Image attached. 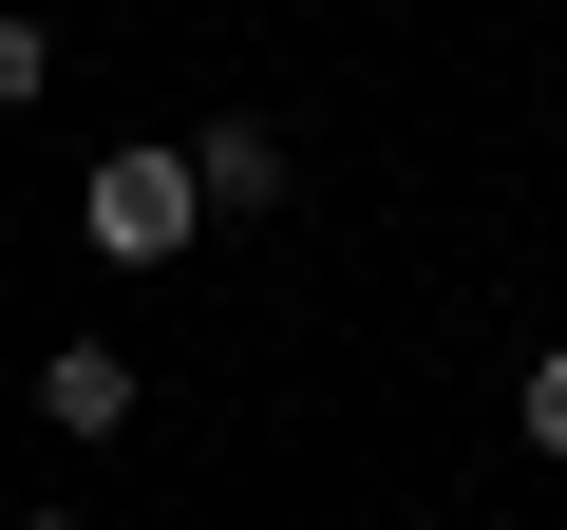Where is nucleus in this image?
Instances as JSON below:
<instances>
[{
	"mask_svg": "<svg viewBox=\"0 0 567 530\" xmlns=\"http://www.w3.org/2000/svg\"><path fill=\"white\" fill-rule=\"evenodd\" d=\"M76 227H95V265H171L208 227V190H189V152H95L76 171Z\"/></svg>",
	"mask_w": 567,
	"mask_h": 530,
	"instance_id": "nucleus-1",
	"label": "nucleus"
},
{
	"mask_svg": "<svg viewBox=\"0 0 567 530\" xmlns=\"http://www.w3.org/2000/svg\"><path fill=\"white\" fill-rule=\"evenodd\" d=\"M189 190H208L227 227H246V208H284V133H265V114H227V133H189Z\"/></svg>",
	"mask_w": 567,
	"mask_h": 530,
	"instance_id": "nucleus-2",
	"label": "nucleus"
},
{
	"mask_svg": "<svg viewBox=\"0 0 567 530\" xmlns=\"http://www.w3.org/2000/svg\"><path fill=\"white\" fill-rule=\"evenodd\" d=\"M39 417H58V436H133V360H114V342H58V360H39Z\"/></svg>",
	"mask_w": 567,
	"mask_h": 530,
	"instance_id": "nucleus-3",
	"label": "nucleus"
},
{
	"mask_svg": "<svg viewBox=\"0 0 567 530\" xmlns=\"http://www.w3.org/2000/svg\"><path fill=\"white\" fill-rule=\"evenodd\" d=\"M39 77H58V39H39V20H0V114H39Z\"/></svg>",
	"mask_w": 567,
	"mask_h": 530,
	"instance_id": "nucleus-4",
	"label": "nucleus"
},
{
	"mask_svg": "<svg viewBox=\"0 0 567 530\" xmlns=\"http://www.w3.org/2000/svg\"><path fill=\"white\" fill-rule=\"evenodd\" d=\"M529 455H567V342H529Z\"/></svg>",
	"mask_w": 567,
	"mask_h": 530,
	"instance_id": "nucleus-5",
	"label": "nucleus"
},
{
	"mask_svg": "<svg viewBox=\"0 0 567 530\" xmlns=\"http://www.w3.org/2000/svg\"><path fill=\"white\" fill-rule=\"evenodd\" d=\"M0 530H76V511H0Z\"/></svg>",
	"mask_w": 567,
	"mask_h": 530,
	"instance_id": "nucleus-6",
	"label": "nucleus"
}]
</instances>
